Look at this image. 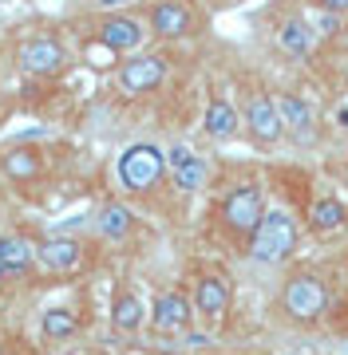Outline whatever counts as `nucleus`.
Here are the masks:
<instances>
[{
  "mask_svg": "<svg viewBox=\"0 0 348 355\" xmlns=\"http://www.w3.org/2000/svg\"><path fill=\"white\" fill-rule=\"evenodd\" d=\"M167 55H158V51H135L131 60H123L115 71V87L123 95H147V91H155L163 79H167Z\"/></svg>",
  "mask_w": 348,
  "mask_h": 355,
  "instance_id": "423d86ee",
  "label": "nucleus"
},
{
  "mask_svg": "<svg viewBox=\"0 0 348 355\" xmlns=\"http://www.w3.org/2000/svg\"><path fill=\"white\" fill-rule=\"evenodd\" d=\"M147 24H151V32L158 40H182L194 32V16L182 0H158V4H151Z\"/></svg>",
  "mask_w": 348,
  "mask_h": 355,
  "instance_id": "2eb2a0df",
  "label": "nucleus"
},
{
  "mask_svg": "<svg viewBox=\"0 0 348 355\" xmlns=\"http://www.w3.org/2000/svg\"><path fill=\"white\" fill-rule=\"evenodd\" d=\"M277 111H281L285 130H289L297 142H313V135H317V111H313L301 95H281V99H277Z\"/></svg>",
  "mask_w": 348,
  "mask_h": 355,
  "instance_id": "6ab92c4d",
  "label": "nucleus"
},
{
  "mask_svg": "<svg viewBox=\"0 0 348 355\" xmlns=\"http://www.w3.org/2000/svg\"><path fill=\"white\" fill-rule=\"evenodd\" d=\"M147 320H151V331L155 336H186L194 324V300L182 288H163L151 300Z\"/></svg>",
  "mask_w": 348,
  "mask_h": 355,
  "instance_id": "0eeeda50",
  "label": "nucleus"
},
{
  "mask_svg": "<svg viewBox=\"0 0 348 355\" xmlns=\"http://www.w3.org/2000/svg\"><path fill=\"white\" fill-rule=\"evenodd\" d=\"M167 178V150L158 142H131L115 158V182L119 190L131 198H147L155 193Z\"/></svg>",
  "mask_w": 348,
  "mask_h": 355,
  "instance_id": "f257e3e1",
  "label": "nucleus"
},
{
  "mask_svg": "<svg viewBox=\"0 0 348 355\" xmlns=\"http://www.w3.org/2000/svg\"><path fill=\"white\" fill-rule=\"evenodd\" d=\"M95 40H99L107 51H115V55H135V51L142 48V40H147V28H142V20H135V16L115 12V16H103V20H99Z\"/></svg>",
  "mask_w": 348,
  "mask_h": 355,
  "instance_id": "9b49d317",
  "label": "nucleus"
},
{
  "mask_svg": "<svg viewBox=\"0 0 348 355\" xmlns=\"http://www.w3.org/2000/svg\"><path fill=\"white\" fill-rule=\"evenodd\" d=\"M313 40H317V28H309L301 16H293V20H285V24L277 28V44H281L289 55H309Z\"/></svg>",
  "mask_w": 348,
  "mask_h": 355,
  "instance_id": "4be33fe9",
  "label": "nucleus"
},
{
  "mask_svg": "<svg viewBox=\"0 0 348 355\" xmlns=\"http://www.w3.org/2000/svg\"><path fill=\"white\" fill-rule=\"evenodd\" d=\"M249 257L258 265H281L289 261L297 249V217L289 209H265V217L258 221L254 237H249Z\"/></svg>",
  "mask_w": 348,
  "mask_h": 355,
  "instance_id": "7ed1b4c3",
  "label": "nucleus"
},
{
  "mask_svg": "<svg viewBox=\"0 0 348 355\" xmlns=\"http://www.w3.org/2000/svg\"><path fill=\"white\" fill-rule=\"evenodd\" d=\"M348 221V205L340 198H317L309 209V225L313 233H336Z\"/></svg>",
  "mask_w": 348,
  "mask_h": 355,
  "instance_id": "aec40b11",
  "label": "nucleus"
},
{
  "mask_svg": "<svg viewBox=\"0 0 348 355\" xmlns=\"http://www.w3.org/2000/svg\"><path fill=\"white\" fill-rule=\"evenodd\" d=\"M95 233H99L103 241H111V245L127 241L131 233H135V214H131V205L119 202V198L103 202L99 209H95Z\"/></svg>",
  "mask_w": 348,
  "mask_h": 355,
  "instance_id": "a211bd4d",
  "label": "nucleus"
},
{
  "mask_svg": "<svg viewBox=\"0 0 348 355\" xmlns=\"http://www.w3.org/2000/svg\"><path fill=\"white\" fill-rule=\"evenodd\" d=\"M202 130H206L214 142H233L242 135V111H238L226 95H210L206 114H202Z\"/></svg>",
  "mask_w": 348,
  "mask_h": 355,
  "instance_id": "f3484780",
  "label": "nucleus"
},
{
  "mask_svg": "<svg viewBox=\"0 0 348 355\" xmlns=\"http://www.w3.org/2000/svg\"><path fill=\"white\" fill-rule=\"evenodd\" d=\"M321 12H333V16H345L348 12V0H317Z\"/></svg>",
  "mask_w": 348,
  "mask_h": 355,
  "instance_id": "393cba45",
  "label": "nucleus"
},
{
  "mask_svg": "<svg viewBox=\"0 0 348 355\" xmlns=\"http://www.w3.org/2000/svg\"><path fill=\"white\" fill-rule=\"evenodd\" d=\"M336 123H340V127H348V107H340V114H336Z\"/></svg>",
  "mask_w": 348,
  "mask_h": 355,
  "instance_id": "a878e982",
  "label": "nucleus"
},
{
  "mask_svg": "<svg viewBox=\"0 0 348 355\" xmlns=\"http://www.w3.org/2000/svg\"><path fill=\"white\" fill-rule=\"evenodd\" d=\"M167 178L174 182V190L198 193V190H206V182H210V162L194 146L174 142V146H167Z\"/></svg>",
  "mask_w": 348,
  "mask_h": 355,
  "instance_id": "9d476101",
  "label": "nucleus"
},
{
  "mask_svg": "<svg viewBox=\"0 0 348 355\" xmlns=\"http://www.w3.org/2000/svg\"><path fill=\"white\" fill-rule=\"evenodd\" d=\"M265 217V190L261 182H233L218 202V225L230 233L233 241H249L258 221Z\"/></svg>",
  "mask_w": 348,
  "mask_h": 355,
  "instance_id": "f03ea898",
  "label": "nucleus"
},
{
  "mask_svg": "<svg viewBox=\"0 0 348 355\" xmlns=\"http://www.w3.org/2000/svg\"><path fill=\"white\" fill-rule=\"evenodd\" d=\"M76 331H79V316L72 308H48V312L40 316V336L48 343H64V340H72Z\"/></svg>",
  "mask_w": 348,
  "mask_h": 355,
  "instance_id": "412c9836",
  "label": "nucleus"
},
{
  "mask_svg": "<svg viewBox=\"0 0 348 355\" xmlns=\"http://www.w3.org/2000/svg\"><path fill=\"white\" fill-rule=\"evenodd\" d=\"M194 320H202L206 328H218L226 312L233 304V284L230 277H222V272H202V277L194 280Z\"/></svg>",
  "mask_w": 348,
  "mask_h": 355,
  "instance_id": "6e6552de",
  "label": "nucleus"
},
{
  "mask_svg": "<svg viewBox=\"0 0 348 355\" xmlns=\"http://www.w3.org/2000/svg\"><path fill=\"white\" fill-rule=\"evenodd\" d=\"M95 355H99V352H95Z\"/></svg>",
  "mask_w": 348,
  "mask_h": 355,
  "instance_id": "cd10ccee",
  "label": "nucleus"
},
{
  "mask_svg": "<svg viewBox=\"0 0 348 355\" xmlns=\"http://www.w3.org/2000/svg\"><path fill=\"white\" fill-rule=\"evenodd\" d=\"M4 280H8V272H4V268H0V284H4Z\"/></svg>",
  "mask_w": 348,
  "mask_h": 355,
  "instance_id": "bb28decb",
  "label": "nucleus"
},
{
  "mask_svg": "<svg viewBox=\"0 0 348 355\" xmlns=\"http://www.w3.org/2000/svg\"><path fill=\"white\" fill-rule=\"evenodd\" d=\"M0 174L13 182L16 190H24L32 182H40L44 174V154H40L36 142H13L0 150Z\"/></svg>",
  "mask_w": 348,
  "mask_h": 355,
  "instance_id": "f8f14e48",
  "label": "nucleus"
},
{
  "mask_svg": "<svg viewBox=\"0 0 348 355\" xmlns=\"http://www.w3.org/2000/svg\"><path fill=\"white\" fill-rule=\"evenodd\" d=\"M281 312L297 324H313L329 312V288L321 277L313 272H297L289 284L281 288Z\"/></svg>",
  "mask_w": 348,
  "mask_h": 355,
  "instance_id": "20e7f679",
  "label": "nucleus"
},
{
  "mask_svg": "<svg viewBox=\"0 0 348 355\" xmlns=\"http://www.w3.org/2000/svg\"><path fill=\"white\" fill-rule=\"evenodd\" d=\"M317 28H321L324 36H336V28H340V16H333V12H321V20H317Z\"/></svg>",
  "mask_w": 348,
  "mask_h": 355,
  "instance_id": "b1692460",
  "label": "nucleus"
},
{
  "mask_svg": "<svg viewBox=\"0 0 348 355\" xmlns=\"http://www.w3.org/2000/svg\"><path fill=\"white\" fill-rule=\"evenodd\" d=\"M36 265H40L36 241L24 237V233H16V229H4V233H0V268H4L8 277H28Z\"/></svg>",
  "mask_w": 348,
  "mask_h": 355,
  "instance_id": "dca6fc26",
  "label": "nucleus"
},
{
  "mask_svg": "<svg viewBox=\"0 0 348 355\" xmlns=\"http://www.w3.org/2000/svg\"><path fill=\"white\" fill-rule=\"evenodd\" d=\"M67 64V48L56 36H28L20 48H16V67L32 79H48L60 76Z\"/></svg>",
  "mask_w": 348,
  "mask_h": 355,
  "instance_id": "1a4fd4ad",
  "label": "nucleus"
},
{
  "mask_svg": "<svg viewBox=\"0 0 348 355\" xmlns=\"http://www.w3.org/2000/svg\"><path fill=\"white\" fill-rule=\"evenodd\" d=\"M131 0H91V8H99V12H107V16H115L119 8H127Z\"/></svg>",
  "mask_w": 348,
  "mask_h": 355,
  "instance_id": "5701e85b",
  "label": "nucleus"
},
{
  "mask_svg": "<svg viewBox=\"0 0 348 355\" xmlns=\"http://www.w3.org/2000/svg\"><path fill=\"white\" fill-rule=\"evenodd\" d=\"M36 261L48 268V272H60V277H67V272H76V268L83 265V241L67 237V233L40 237V241H36Z\"/></svg>",
  "mask_w": 348,
  "mask_h": 355,
  "instance_id": "ddd939ff",
  "label": "nucleus"
},
{
  "mask_svg": "<svg viewBox=\"0 0 348 355\" xmlns=\"http://www.w3.org/2000/svg\"><path fill=\"white\" fill-rule=\"evenodd\" d=\"M147 312H151V308L142 304L139 288H135L131 280H119L115 296H111V328H115L119 336H135V331H142V324H147Z\"/></svg>",
  "mask_w": 348,
  "mask_h": 355,
  "instance_id": "4468645a",
  "label": "nucleus"
},
{
  "mask_svg": "<svg viewBox=\"0 0 348 355\" xmlns=\"http://www.w3.org/2000/svg\"><path fill=\"white\" fill-rule=\"evenodd\" d=\"M242 127L249 142H258V146H273V142L285 139L281 111H277V99L270 91H249V99L242 107Z\"/></svg>",
  "mask_w": 348,
  "mask_h": 355,
  "instance_id": "39448f33",
  "label": "nucleus"
}]
</instances>
